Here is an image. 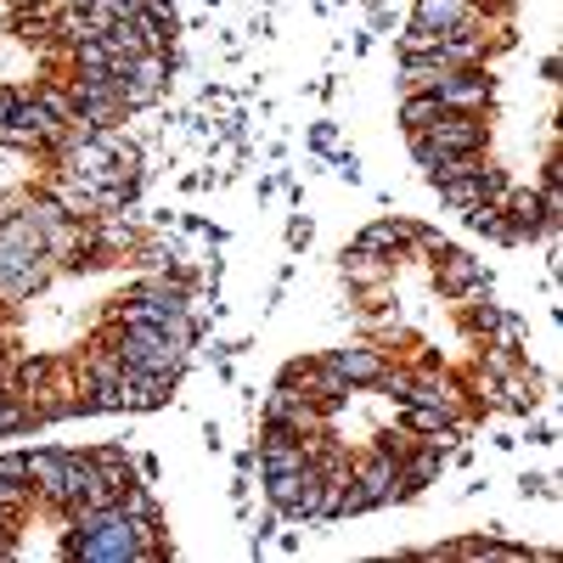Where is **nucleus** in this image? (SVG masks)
<instances>
[{
  "label": "nucleus",
  "mask_w": 563,
  "mask_h": 563,
  "mask_svg": "<svg viewBox=\"0 0 563 563\" xmlns=\"http://www.w3.org/2000/svg\"><path fill=\"white\" fill-rule=\"evenodd\" d=\"M440 186V198L456 209V214H467V209H474V203H501L507 198V180L479 158L474 169H456V175H445V180H434Z\"/></svg>",
  "instance_id": "9"
},
{
  "label": "nucleus",
  "mask_w": 563,
  "mask_h": 563,
  "mask_svg": "<svg viewBox=\"0 0 563 563\" xmlns=\"http://www.w3.org/2000/svg\"><path fill=\"white\" fill-rule=\"evenodd\" d=\"M265 496L282 519H321V474L316 462L288 467V474H265Z\"/></svg>",
  "instance_id": "5"
},
{
  "label": "nucleus",
  "mask_w": 563,
  "mask_h": 563,
  "mask_svg": "<svg viewBox=\"0 0 563 563\" xmlns=\"http://www.w3.org/2000/svg\"><path fill=\"white\" fill-rule=\"evenodd\" d=\"M310 147H316V153H339V130H333V124H316V130H310Z\"/></svg>",
  "instance_id": "23"
},
{
  "label": "nucleus",
  "mask_w": 563,
  "mask_h": 563,
  "mask_svg": "<svg viewBox=\"0 0 563 563\" xmlns=\"http://www.w3.org/2000/svg\"><path fill=\"white\" fill-rule=\"evenodd\" d=\"M344 276H350V288H361V294H372V288H384V282L395 276V260H384V254H366V249H344Z\"/></svg>",
  "instance_id": "16"
},
{
  "label": "nucleus",
  "mask_w": 563,
  "mask_h": 563,
  "mask_svg": "<svg viewBox=\"0 0 563 563\" xmlns=\"http://www.w3.org/2000/svg\"><path fill=\"white\" fill-rule=\"evenodd\" d=\"M350 474H355V490H361L366 512H372V507H389V501L406 496V485H400V456H389V451H378V445H372L366 456H355Z\"/></svg>",
  "instance_id": "8"
},
{
  "label": "nucleus",
  "mask_w": 563,
  "mask_h": 563,
  "mask_svg": "<svg viewBox=\"0 0 563 563\" xmlns=\"http://www.w3.org/2000/svg\"><path fill=\"white\" fill-rule=\"evenodd\" d=\"M288 243H294V249L310 243V220H294V225H288Z\"/></svg>",
  "instance_id": "24"
},
{
  "label": "nucleus",
  "mask_w": 563,
  "mask_h": 563,
  "mask_svg": "<svg viewBox=\"0 0 563 563\" xmlns=\"http://www.w3.org/2000/svg\"><path fill=\"white\" fill-rule=\"evenodd\" d=\"M29 496L68 512V451H29Z\"/></svg>",
  "instance_id": "13"
},
{
  "label": "nucleus",
  "mask_w": 563,
  "mask_h": 563,
  "mask_svg": "<svg viewBox=\"0 0 563 563\" xmlns=\"http://www.w3.org/2000/svg\"><path fill=\"white\" fill-rule=\"evenodd\" d=\"M18 97H23V90H0V119L12 113V102H18Z\"/></svg>",
  "instance_id": "25"
},
{
  "label": "nucleus",
  "mask_w": 563,
  "mask_h": 563,
  "mask_svg": "<svg viewBox=\"0 0 563 563\" xmlns=\"http://www.w3.org/2000/svg\"><path fill=\"white\" fill-rule=\"evenodd\" d=\"M34 97L45 102V113H52L57 124H68V119H79V108H74V97H68V90H63V85H45V90H34Z\"/></svg>",
  "instance_id": "21"
},
{
  "label": "nucleus",
  "mask_w": 563,
  "mask_h": 563,
  "mask_svg": "<svg viewBox=\"0 0 563 563\" xmlns=\"http://www.w3.org/2000/svg\"><path fill=\"white\" fill-rule=\"evenodd\" d=\"M434 288L445 294V299H474V294H485L490 288V276H485V260H474V254H462V249H440L434 254Z\"/></svg>",
  "instance_id": "10"
},
{
  "label": "nucleus",
  "mask_w": 563,
  "mask_h": 563,
  "mask_svg": "<svg viewBox=\"0 0 563 563\" xmlns=\"http://www.w3.org/2000/svg\"><path fill=\"white\" fill-rule=\"evenodd\" d=\"M52 282V254H45L40 225L18 209L0 220V299H29Z\"/></svg>",
  "instance_id": "1"
},
{
  "label": "nucleus",
  "mask_w": 563,
  "mask_h": 563,
  "mask_svg": "<svg viewBox=\"0 0 563 563\" xmlns=\"http://www.w3.org/2000/svg\"><path fill=\"white\" fill-rule=\"evenodd\" d=\"M282 389H294L299 400H310L321 417H339L350 406V395H361L350 378H339L333 366H327L321 355L316 361H288V372H282Z\"/></svg>",
  "instance_id": "4"
},
{
  "label": "nucleus",
  "mask_w": 563,
  "mask_h": 563,
  "mask_svg": "<svg viewBox=\"0 0 563 563\" xmlns=\"http://www.w3.org/2000/svg\"><path fill=\"white\" fill-rule=\"evenodd\" d=\"M406 141H411V158H417V169L434 180L451 158H462V153H479V147H485V113H456V108H445L429 130H417V135H406Z\"/></svg>",
  "instance_id": "2"
},
{
  "label": "nucleus",
  "mask_w": 563,
  "mask_h": 563,
  "mask_svg": "<svg viewBox=\"0 0 563 563\" xmlns=\"http://www.w3.org/2000/svg\"><path fill=\"white\" fill-rule=\"evenodd\" d=\"M7 389H12V384H7V372H0V395H7Z\"/></svg>",
  "instance_id": "28"
},
{
  "label": "nucleus",
  "mask_w": 563,
  "mask_h": 563,
  "mask_svg": "<svg viewBox=\"0 0 563 563\" xmlns=\"http://www.w3.org/2000/svg\"><path fill=\"white\" fill-rule=\"evenodd\" d=\"M411 225H417V220H372L361 238H355V249L384 254V260H400V254L411 249Z\"/></svg>",
  "instance_id": "15"
},
{
  "label": "nucleus",
  "mask_w": 563,
  "mask_h": 563,
  "mask_svg": "<svg viewBox=\"0 0 563 563\" xmlns=\"http://www.w3.org/2000/svg\"><path fill=\"white\" fill-rule=\"evenodd\" d=\"M400 406H440V411L462 417V411H467V389H462L456 372L422 366V372H411V384H406V400H400Z\"/></svg>",
  "instance_id": "11"
},
{
  "label": "nucleus",
  "mask_w": 563,
  "mask_h": 563,
  "mask_svg": "<svg viewBox=\"0 0 563 563\" xmlns=\"http://www.w3.org/2000/svg\"><path fill=\"white\" fill-rule=\"evenodd\" d=\"M440 108H456V113H485V102L496 97V85L485 79V68H445L440 85H434Z\"/></svg>",
  "instance_id": "12"
},
{
  "label": "nucleus",
  "mask_w": 563,
  "mask_h": 563,
  "mask_svg": "<svg viewBox=\"0 0 563 563\" xmlns=\"http://www.w3.org/2000/svg\"><path fill=\"white\" fill-rule=\"evenodd\" d=\"M0 507H7V512L29 507V451H7V456H0Z\"/></svg>",
  "instance_id": "18"
},
{
  "label": "nucleus",
  "mask_w": 563,
  "mask_h": 563,
  "mask_svg": "<svg viewBox=\"0 0 563 563\" xmlns=\"http://www.w3.org/2000/svg\"><path fill=\"white\" fill-rule=\"evenodd\" d=\"M321 361L333 366L339 378H350L355 389H372V384L384 378V366H389V355H384L378 344H344V350H327Z\"/></svg>",
  "instance_id": "14"
},
{
  "label": "nucleus",
  "mask_w": 563,
  "mask_h": 563,
  "mask_svg": "<svg viewBox=\"0 0 563 563\" xmlns=\"http://www.w3.org/2000/svg\"><path fill=\"white\" fill-rule=\"evenodd\" d=\"M130 372H141V378H180V366H186V350L164 333V327H153V321H124L119 327V339L108 344Z\"/></svg>",
  "instance_id": "3"
},
{
  "label": "nucleus",
  "mask_w": 563,
  "mask_h": 563,
  "mask_svg": "<svg viewBox=\"0 0 563 563\" xmlns=\"http://www.w3.org/2000/svg\"><path fill=\"white\" fill-rule=\"evenodd\" d=\"M411 23L434 29V34H451V29H462V23H474V0H417Z\"/></svg>",
  "instance_id": "17"
},
{
  "label": "nucleus",
  "mask_w": 563,
  "mask_h": 563,
  "mask_svg": "<svg viewBox=\"0 0 563 563\" xmlns=\"http://www.w3.org/2000/svg\"><path fill=\"white\" fill-rule=\"evenodd\" d=\"M434 45H440V34H434V29H422V23H406V34H400V57L434 52Z\"/></svg>",
  "instance_id": "22"
},
{
  "label": "nucleus",
  "mask_w": 563,
  "mask_h": 563,
  "mask_svg": "<svg viewBox=\"0 0 563 563\" xmlns=\"http://www.w3.org/2000/svg\"><path fill=\"white\" fill-rule=\"evenodd\" d=\"M18 530V512H7V507H0V536H12Z\"/></svg>",
  "instance_id": "26"
},
{
  "label": "nucleus",
  "mask_w": 563,
  "mask_h": 563,
  "mask_svg": "<svg viewBox=\"0 0 563 563\" xmlns=\"http://www.w3.org/2000/svg\"><path fill=\"white\" fill-rule=\"evenodd\" d=\"M68 97H74L79 119H90L97 130H108V124H119V119L130 113L113 74H74V79H68Z\"/></svg>",
  "instance_id": "7"
},
{
  "label": "nucleus",
  "mask_w": 563,
  "mask_h": 563,
  "mask_svg": "<svg viewBox=\"0 0 563 563\" xmlns=\"http://www.w3.org/2000/svg\"><path fill=\"white\" fill-rule=\"evenodd\" d=\"M440 74H445L440 45H434V52H417V57H400V85H406V90H434Z\"/></svg>",
  "instance_id": "19"
},
{
  "label": "nucleus",
  "mask_w": 563,
  "mask_h": 563,
  "mask_svg": "<svg viewBox=\"0 0 563 563\" xmlns=\"http://www.w3.org/2000/svg\"><path fill=\"white\" fill-rule=\"evenodd\" d=\"M0 372H7V339H0Z\"/></svg>",
  "instance_id": "27"
},
{
  "label": "nucleus",
  "mask_w": 563,
  "mask_h": 563,
  "mask_svg": "<svg viewBox=\"0 0 563 563\" xmlns=\"http://www.w3.org/2000/svg\"><path fill=\"white\" fill-rule=\"evenodd\" d=\"M440 113H445V108H440V97H434V90H406V102H400V124H406V135L429 130Z\"/></svg>",
  "instance_id": "20"
},
{
  "label": "nucleus",
  "mask_w": 563,
  "mask_h": 563,
  "mask_svg": "<svg viewBox=\"0 0 563 563\" xmlns=\"http://www.w3.org/2000/svg\"><path fill=\"white\" fill-rule=\"evenodd\" d=\"M57 130H63V124H57L52 113H45V102H40V97H29V90L12 102V113L0 119V141H7V147H18V153H52Z\"/></svg>",
  "instance_id": "6"
},
{
  "label": "nucleus",
  "mask_w": 563,
  "mask_h": 563,
  "mask_svg": "<svg viewBox=\"0 0 563 563\" xmlns=\"http://www.w3.org/2000/svg\"><path fill=\"white\" fill-rule=\"evenodd\" d=\"M63 7H90V0H63Z\"/></svg>",
  "instance_id": "29"
}]
</instances>
